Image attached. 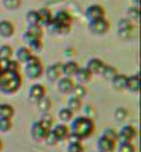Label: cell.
Returning a JSON list of instances; mask_svg holds the SVG:
<instances>
[{
  "label": "cell",
  "mask_w": 141,
  "mask_h": 152,
  "mask_svg": "<svg viewBox=\"0 0 141 152\" xmlns=\"http://www.w3.org/2000/svg\"><path fill=\"white\" fill-rule=\"evenodd\" d=\"M134 25L132 21H129L127 18H122L119 22H118V36L122 37V39H130L132 37V33L134 32Z\"/></svg>",
  "instance_id": "obj_7"
},
{
  "label": "cell",
  "mask_w": 141,
  "mask_h": 152,
  "mask_svg": "<svg viewBox=\"0 0 141 152\" xmlns=\"http://www.w3.org/2000/svg\"><path fill=\"white\" fill-rule=\"evenodd\" d=\"M48 130H46L43 126H42L39 122H33L31 124V129H29V134H31V138H32L35 142H45L46 136H47Z\"/></svg>",
  "instance_id": "obj_8"
},
{
  "label": "cell",
  "mask_w": 141,
  "mask_h": 152,
  "mask_svg": "<svg viewBox=\"0 0 141 152\" xmlns=\"http://www.w3.org/2000/svg\"><path fill=\"white\" fill-rule=\"evenodd\" d=\"M1 71H3V66H1V62H0V73H1Z\"/></svg>",
  "instance_id": "obj_47"
},
{
  "label": "cell",
  "mask_w": 141,
  "mask_h": 152,
  "mask_svg": "<svg viewBox=\"0 0 141 152\" xmlns=\"http://www.w3.org/2000/svg\"><path fill=\"white\" fill-rule=\"evenodd\" d=\"M75 79H72V77H65V76H61L60 79L56 82L57 84V90H58V93H61V94H71L73 90V87H75Z\"/></svg>",
  "instance_id": "obj_12"
},
{
  "label": "cell",
  "mask_w": 141,
  "mask_h": 152,
  "mask_svg": "<svg viewBox=\"0 0 141 152\" xmlns=\"http://www.w3.org/2000/svg\"><path fill=\"white\" fill-rule=\"evenodd\" d=\"M12 129L11 119H0V133H8Z\"/></svg>",
  "instance_id": "obj_39"
},
{
  "label": "cell",
  "mask_w": 141,
  "mask_h": 152,
  "mask_svg": "<svg viewBox=\"0 0 141 152\" xmlns=\"http://www.w3.org/2000/svg\"><path fill=\"white\" fill-rule=\"evenodd\" d=\"M28 96H29V100L36 104L37 101H40L42 98H45L47 96V88L46 86L40 83H33L28 90Z\"/></svg>",
  "instance_id": "obj_10"
},
{
  "label": "cell",
  "mask_w": 141,
  "mask_h": 152,
  "mask_svg": "<svg viewBox=\"0 0 141 152\" xmlns=\"http://www.w3.org/2000/svg\"><path fill=\"white\" fill-rule=\"evenodd\" d=\"M14 33H15V26L11 21H0V36L3 39H10L14 36Z\"/></svg>",
  "instance_id": "obj_20"
},
{
  "label": "cell",
  "mask_w": 141,
  "mask_h": 152,
  "mask_svg": "<svg viewBox=\"0 0 141 152\" xmlns=\"http://www.w3.org/2000/svg\"><path fill=\"white\" fill-rule=\"evenodd\" d=\"M25 32H28L29 35H32L35 37H39V39H43V35H45V31H43V28L40 25H37V26H28Z\"/></svg>",
  "instance_id": "obj_37"
},
{
  "label": "cell",
  "mask_w": 141,
  "mask_h": 152,
  "mask_svg": "<svg viewBox=\"0 0 141 152\" xmlns=\"http://www.w3.org/2000/svg\"><path fill=\"white\" fill-rule=\"evenodd\" d=\"M85 17L87 22H93V21L100 20V18H105V8L101 4H90L86 8Z\"/></svg>",
  "instance_id": "obj_6"
},
{
  "label": "cell",
  "mask_w": 141,
  "mask_h": 152,
  "mask_svg": "<svg viewBox=\"0 0 141 152\" xmlns=\"http://www.w3.org/2000/svg\"><path fill=\"white\" fill-rule=\"evenodd\" d=\"M127 115H129V112H127L125 108H118L116 111H115V118H116V120H125L126 118H127Z\"/></svg>",
  "instance_id": "obj_41"
},
{
  "label": "cell",
  "mask_w": 141,
  "mask_h": 152,
  "mask_svg": "<svg viewBox=\"0 0 141 152\" xmlns=\"http://www.w3.org/2000/svg\"><path fill=\"white\" fill-rule=\"evenodd\" d=\"M22 40L26 47H29L33 53L42 51L43 50V39H39V37H35L32 35H29L28 32L22 33Z\"/></svg>",
  "instance_id": "obj_11"
},
{
  "label": "cell",
  "mask_w": 141,
  "mask_h": 152,
  "mask_svg": "<svg viewBox=\"0 0 141 152\" xmlns=\"http://www.w3.org/2000/svg\"><path fill=\"white\" fill-rule=\"evenodd\" d=\"M1 66H3V71H10V72H21V64L17 62L15 60H7L1 62Z\"/></svg>",
  "instance_id": "obj_30"
},
{
  "label": "cell",
  "mask_w": 141,
  "mask_h": 152,
  "mask_svg": "<svg viewBox=\"0 0 141 152\" xmlns=\"http://www.w3.org/2000/svg\"><path fill=\"white\" fill-rule=\"evenodd\" d=\"M105 62L101 58H97V57H93V58H90L89 61H87V64H86V68L90 71V73L91 75H98L101 76V73H102V71H104L105 68Z\"/></svg>",
  "instance_id": "obj_16"
},
{
  "label": "cell",
  "mask_w": 141,
  "mask_h": 152,
  "mask_svg": "<svg viewBox=\"0 0 141 152\" xmlns=\"http://www.w3.org/2000/svg\"><path fill=\"white\" fill-rule=\"evenodd\" d=\"M126 15H127L126 18H127L129 21H132V22H134V21H138V18H140V8L132 6V7L127 8Z\"/></svg>",
  "instance_id": "obj_36"
},
{
  "label": "cell",
  "mask_w": 141,
  "mask_h": 152,
  "mask_svg": "<svg viewBox=\"0 0 141 152\" xmlns=\"http://www.w3.org/2000/svg\"><path fill=\"white\" fill-rule=\"evenodd\" d=\"M137 129L133 124H125L118 132V141L119 142H133L137 138Z\"/></svg>",
  "instance_id": "obj_5"
},
{
  "label": "cell",
  "mask_w": 141,
  "mask_h": 152,
  "mask_svg": "<svg viewBox=\"0 0 141 152\" xmlns=\"http://www.w3.org/2000/svg\"><path fill=\"white\" fill-rule=\"evenodd\" d=\"M111 29V22L107 18H100L93 22H89V31L94 36H104L105 33L109 32Z\"/></svg>",
  "instance_id": "obj_4"
},
{
  "label": "cell",
  "mask_w": 141,
  "mask_h": 152,
  "mask_svg": "<svg viewBox=\"0 0 141 152\" xmlns=\"http://www.w3.org/2000/svg\"><path fill=\"white\" fill-rule=\"evenodd\" d=\"M118 145L116 140H112L109 137L101 134L97 140V151L98 152H115Z\"/></svg>",
  "instance_id": "obj_9"
},
{
  "label": "cell",
  "mask_w": 141,
  "mask_h": 152,
  "mask_svg": "<svg viewBox=\"0 0 141 152\" xmlns=\"http://www.w3.org/2000/svg\"><path fill=\"white\" fill-rule=\"evenodd\" d=\"M32 56H33V51L31 50V48L26 47V46H21V47H18L15 51H14V56L12 57H15L17 62L25 64V62H26Z\"/></svg>",
  "instance_id": "obj_18"
},
{
  "label": "cell",
  "mask_w": 141,
  "mask_h": 152,
  "mask_svg": "<svg viewBox=\"0 0 141 152\" xmlns=\"http://www.w3.org/2000/svg\"><path fill=\"white\" fill-rule=\"evenodd\" d=\"M43 75L46 76L47 82L56 83L57 80L62 76L61 75V62H56V64H53V65H48L47 68H45V73Z\"/></svg>",
  "instance_id": "obj_13"
},
{
  "label": "cell",
  "mask_w": 141,
  "mask_h": 152,
  "mask_svg": "<svg viewBox=\"0 0 141 152\" xmlns=\"http://www.w3.org/2000/svg\"><path fill=\"white\" fill-rule=\"evenodd\" d=\"M77 69H79V64L73 60H68L65 62H61V75L65 77H75Z\"/></svg>",
  "instance_id": "obj_14"
},
{
  "label": "cell",
  "mask_w": 141,
  "mask_h": 152,
  "mask_svg": "<svg viewBox=\"0 0 141 152\" xmlns=\"http://www.w3.org/2000/svg\"><path fill=\"white\" fill-rule=\"evenodd\" d=\"M45 142L47 145H50V147H51V145H56V144H58V141H57V138L56 137H54V134H53L51 132H48L47 133V136H46V140H45Z\"/></svg>",
  "instance_id": "obj_43"
},
{
  "label": "cell",
  "mask_w": 141,
  "mask_h": 152,
  "mask_svg": "<svg viewBox=\"0 0 141 152\" xmlns=\"http://www.w3.org/2000/svg\"><path fill=\"white\" fill-rule=\"evenodd\" d=\"M96 152H98V151H96Z\"/></svg>",
  "instance_id": "obj_48"
},
{
  "label": "cell",
  "mask_w": 141,
  "mask_h": 152,
  "mask_svg": "<svg viewBox=\"0 0 141 152\" xmlns=\"http://www.w3.org/2000/svg\"><path fill=\"white\" fill-rule=\"evenodd\" d=\"M53 21H54V22H58V24L72 26L73 17L71 15V12L66 11V10H60V11H57L56 14H53Z\"/></svg>",
  "instance_id": "obj_19"
},
{
  "label": "cell",
  "mask_w": 141,
  "mask_h": 152,
  "mask_svg": "<svg viewBox=\"0 0 141 152\" xmlns=\"http://www.w3.org/2000/svg\"><path fill=\"white\" fill-rule=\"evenodd\" d=\"M126 83H127V76L123 75V73H118L112 80H111V84L115 90H126Z\"/></svg>",
  "instance_id": "obj_25"
},
{
  "label": "cell",
  "mask_w": 141,
  "mask_h": 152,
  "mask_svg": "<svg viewBox=\"0 0 141 152\" xmlns=\"http://www.w3.org/2000/svg\"><path fill=\"white\" fill-rule=\"evenodd\" d=\"M3 151V141H1V138H0V152Z\"/></svg>",
  "instance_id": "obj_46"
},
{
  "label": "cell",
  "mask_w": 141,
  "mask_h": 152,
  "mask_svg": "<svg viewBox=\"0 0 141 152\" xmlns=\"http://www.w3.org/2000/svg\"><path fill=\"white\" fill-rule=\"evenodd\" d=\"M66 152H85V147L82 142H69Z\"/></svg>",
  "instance_id": "obj_40"
},
{
  "label": "cell",
  "mask_w": 141,
  "mask_h": 152,
  "mask_svg": "<svg viewBox=\"0 0 141 152\" xmlns=\"http://www.w3.org/2000/svg\"><path fill=\"white\" fill-rule=\"evenodd\" d=\"M1 3H3L4 10H7V11H15V10H18L21 7L22 0H3Z\"/></svg>",
  "instance_id": "obj_34"
},
{
  "label": "cell",
  "mask_w": 141,
  "mask_h": 152,
  "mask_svg": "<svg viewBox=\"0 0 141 152\" xmlns=\"http://www.w3.org/2000/svg\"><path fill=\"white\" fill-rule=\"evenodd\" d=\"M132 1H133L134 7H138V6H140V0H132Z\"/></svg>",
  "instance_id": "obj_45"
},
{
  "label": "cell",
  "mask_w": 141,
  "mask_h": 152,
  "mask_svg": "<svg viewBox=\"0 0 141 152\" xmlns=\"http://www.w3.org/2000/svg\"><path fill=\"white\" fill-rule=\"evenodd\" d=\"M82 109H85V116H87V118H91V116L94 115V109H93V107L91 105H83V108ZM93 119V118H91Z\"/></svg>",
  "instance_id": "obj_44"
},
{
  "label": "cell",
  "mask_w": 141,
  "mask_h": 152,
  "mask_svg": "<svg viewBox=\"0 0 141 152\" xmlns=\"http://www.w3.org/2000/svg\"><path fill=\"white\" fill-rule=\"evenodd\" d=\"M57 118H58V120H60V123H65L68 124L71 120L75 118V113L71 111V109H68L66 107H64V108H61L60 111H58V113H57Z\"/></svg>",
  "instance_id": "obj_26"
},
{
  "label": "cell",
  "mask_w": 141,
  "mask_h": 152,
  "mask_svg": "<svg viewBox=\"0 0 141 152\" xmlns=\"http://www.w3.org/2000/svg\"><path fill=\"white\" fill-rule=\"evenodd\" d=\"M69 127V136L75 137L79 141L87 140L93 136L94 130H96V123L91 118H87L85 115L75 116L68 124Z\"/></svg>",
  "instance_id": "obj_1"
},
{
  "label": "cell",
  "mask_w": 141,
  "mask_h": 152,
  "mask_svg": "<svg viewBox=\"0 0 141 152\" xmlns=\"http://www.w3.org/2000/svg\"><path fill=\"white\" fill-rule=\"evenodd\" d=\"M39 123L43 126V127L46 129V130H51V127L54 126V118H53L50 113H42V116H40V119L37 120Z\"/></svg>",
  "instance_id": "obj_32"
},
{
  "label": "cell",
  "mask_w": 141,
  "mask_h": 152,
  "mask_svg": "<svg viewBox=\"0 0 141 152\" xmlns=\"http://www.w3.org/2000/svg\"><path fill=\"white\" fill-rule=\"evenodd\" d=\"M66 108L71 109L73 113L79 112L82 108H83V101L79 100V98H76V97L71 96L68 98V102H66Z\"/></svg>",
  "instance_id": "obj_28"
},
{
  "label": "cell",
  "mask_w": 141,
  "mask_h": 152,
  "mask_svg": "<svg viewBox=\"0 0 141 152\" xmlns=\"http://www.w3.org/2000/svg\"><path fill=\"white\" fill-rule=\"evenodd\" d=\"M50 132L54 134V137L57 138V141H58V142H61V141H64V140H68L69 134H71V133H69L68 124H65V123H57V124H54Z\"/></svg>",
  "instance_id": "obj_15"
},
{
  "label": "cell",
  "mask_w": 141,
  "mask_h": 152,
  "mask_svg": "<svg viewBox=\"0 0 141 152\" xmlns=\"http://www.w3.org/2000/svg\"><path fill=\"white\" fill-rule=\"evenodd\" d=\"M71 96L76 97V98H79V100L83 101V98L87 96V87H86L85 84L75 83V87H73L72 93H71Z\"/></svg>",
  "instance_id": "obj_31"
},
{
  "label": "cell",
  "mask_w": 141,
  "mask_h": 152,
  "mask_svg": "<svg viewBox=\"0 0 141 152\" xmlns=\"http://www.w3.org/2000/svg\"><path fill=\"white\" fill-rule=\"evenodd\" d=\"M25 22L26 26H37L39 25V15H37V10H29L25 14Z\"/></svg>",
  "instance_id": "obj_29"
},
{
  "label": "cell",
  "mask_w": 141,
  "mask_h": 152,
  "mask_svg": "<svg viewBox=\"0 0 141 152\" xmlns=\"http://www.w3.org/2000/svg\"><path fill=\"white\" fill-rule=\"evenodd\" d=\"M116 152H136V147L133 142H119L116 145Z\"/></svg>",
  "instance_id": "obj_38"
},
{
  "label": "cell",
  "mask_w": 141,
  "mask_h": 152,
  "mask_svg": "<svg viewBox=\"0 0 141 152\" xmlns=\"http://www.w3.org/2000/svg\"><path fill=\"white\" fill-rule=\"evenodd\" d=\"M24 84V79L21 72H10V71H1L0 73V93L6 96H12Z\"/></svg>",
  "instance_id": "obj_2"
},
{
  "label": "cell",
  "mask_w": 141,
  "mask_h": 152,
  "mask_svg": "<svg viewBox=\"0 0 141 152\" xmlns=\"http://www.w3.org/2000/svg\"><path fill=\"white\" fill-rule=\"evenodd\" d=\"M126 90L132 94H137L138 90H140V79H138V75H132L127 76V83H126Z\"/></svg>",
  "instance_id": "obj_23"
},
{
  "label": "cell",
  "mask_w": 141,
  "mask_h": 152,
  "mask_svg": "<svg viewBox=\"0 0 141 152\" xmlns=\"http://www.w3.org/2000/svg\"><path fill=\"white\" fill-rule=\"evenodd\" d=\"M46 29H48V32L54 35V36H66L71 32V26L69 25H62L58 24V22H54V21H51V24L48 25Z\"/></svg>",
  "instance_id": "obj_17"
},
{
  "label": "cell",
  "mask_w": 141,
  "mask_h": 152,
  "mask_svg": "<svg viewBox=\"0 0 141 152\" xmlns=\"http://www.w3.org/2000/svg\"><path fill=\"white\" fill-rule=\"evenodd\" d=\"M102 134L107 136V137H109V138H112V140L118 141V132H115L112 127H105L104 132H102Z\"/></svg>",
  "instance_id": "obj_42"
},
{
  "label": "cell",
  "mask_w": 141,
  "mask_h": 152,
  "mask_svg": "<svg viewBox=\"0 0 141 152\" xmlns=\"http://www.w3.org/2000/svg\"><path fill=\"white\" fill-rule=\"evenodd\" d=\"M15 115V109L11 104L0 102V119H11Z\"/></svg>",
  "instance_id": "obj_24"
},
{
  "label": "cell",
  "mask_w": 141,
  "mask_h": 152,
  "mask_svg": "<svg viewBox=\"0 0 141 152\" xmlns=\"http://www.w3.org/2000/svg\"><path fill=\"white\" fill-rule=\"evenodd\" d=\"M36 107L42 113H48V111H50V108H51V101L48 100L47 96H46L45 98H42L40 101H37Z\"/></svg>",
  "instance_id": "obj_35"
},
{
  "label": "cell",
  "mask_w": 141,
  "mask_h": 152,
  "mask_svg": "<svg viewBox=\"0 0 141 152\" xmlns=\"http://www.w3.org/2000/svg\"><path fill=\"white\" fill-rule=\"evenodd\" d=\"M12 56H14V48L10 44H1L0 46V62L11 60Z\"/></svg>",
  "instance_id": "obj_27"
},
{
  "label": "cell",
  "mask_w": 141,
  "mask_h": 152,
  "mask_svg": "<svg viewBox=\"0 0 141 152\" xmlns=\"http://www.w3.org/2000/svg\"><path fill=\"white\" fill-rule=\"evenodd\" d=\"M73 79H76V83L85 84L86 86L87 83H90V80L93 79V75L90 73V71L86 66H79V69H77V72Z\"/></svg>",
  "instance_id": "obj_22"
},
{
  "label": "cell",
  "mask_w": 141,
  "mask_h": 152,
  "mask_svg": "<svg viewBox=\"0 0 141 152\" xmlns=\"http://www.w3.org/2000/svg\"><path fill=\"white\" fill-rule=\"evenodd\" d=\"M24 72L29 80L36 82V80L40 79L45 73V65H43V61L40 60V57L33 54L24 64Z\"/></svg>",
  "instance_id": "obj_3"
},
{
  "label": "cell",
  "mask_w": 141,
  "mask_h": 152,
  "mask_svg": "<svg viewBox=\"0 0 141 152\" xmlns=\"http://www.w3.org/2000/svg\"><path fill=\"white\" fill-rule=\"evenodd\" d=\"M118 73H119V71H118L115 66H112V65H105V68H104V71H102V73H101V76H102L105 80H109V82H111Z\"/></svg>",
  "instance_id": "obj_33"
},
{
  "label": "cell",
  "mask_w": 141,
  "mask_h": 152,
  "mask_svg": "<svg viewBox=\"0 0 141 152\" xmlns=\"http://www.w3.org/2000/svg\"><path fill=\"white\" fill-rule=\"evenodd\" d=\"M37 15H39V25L42 28H47L53 21V12L50 8L42 7L40 10H37Z\"/></svg>",
  "instance_id": "obj_21"
}]
</instances>
